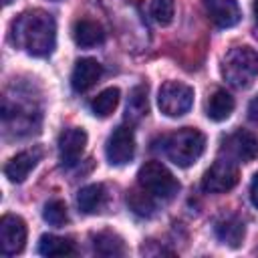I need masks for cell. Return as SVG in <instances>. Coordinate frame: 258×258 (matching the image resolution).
<instances>
[{"instance_id": "cell-1", "label": "cell", "mask_w": 258, "mask_h": 258, "mask_svg": "<svg viewBox=\"0 0 258 258\" xmlns=\"http://www.w3.org/2000/svg\"><path fill=\"white\" fill-rule=\"evenodd\" d=\"M10 38L28 54L46 56L52 52L56 42V22L48 12L40 8L26 10L12 22Z\"/></svg>"}, {"instance_id": "cell-2", "label": "cell", "mask_w": 258, "mask_h": 258, "mask_svg": "<svg viewBox=\"0 0 258 258\" xmlns=\"http://www.w3.org/2000/svg\"><path fill=\"white\" fill-rule=\"evenodd\" d=\"M206 149V137L202 131L194 127L177 129L175 133L167 135L163 141V151L169 161H173L179 167H189L196 163Z\"/></svg>"}, {"instance_id": "cell-3", "label": "cell", "mask_w": 258, "mask_h": 258, "mask_svg": "<svg viewBox=\"0 0 258 258\" xmlns=\"http://www.w3.org/2000/svg\"><path fill=\"white\" fill-rule=\"evenodd\" d=\"M222 75L236 89L250 87L258 77V52L250 46L230 48L222 60Z\"/></svg>"}, {"instance_id": "cell-4", "label": "cell", "mask_w": 258, "mask_h": 258, "mask_svg": "<svg viewBox=\"0 0 258 258\" xmlns=\"http://www.w3.org/2000/svg\"><path fill=\"white\" fill-rule=\"evenodd\" d=\"M137 185L143 187L157 202H169L179 191V181L159 161H147L137 173Z\"/></svg>"}, {"instance_id": "cell-5", "label": "cell", "mask_w": 258, "mask_h": 258, "mask_svg": "<svg viewBox=\"0 0 258 258\" xmlns=\"http://www.w3.org/2000/svg\"><path fill=\"white\" fill-rule=\"evenodd\" d=\"M157 105L167 117H181L194 105V89L179 81H167L161 85L157 95Z\"/></svg>"}, {"instance_id": "cell-6", "label": "cell", "mask_w": 258, "mask_h": 258, "mask_svg": "<svg viewBox=\"0 0 258 258\" xmlns=\"http://www.w3.org/2000/svg\"><path fill=\"white\" fill-rule=\"evenodd\" d=\"M240 171L232 159H216L202 177V189L206 194H224L238 183Z\"/></svg>"}, {"instance_id": "cell-7", "label": "cell", "mask_w": 258, "mask_h": 258, "mask_svg": "<svg viewBox=\"0 0 258 258\" xmlns=\"http://www.w3.org/2000/svg\"><path fill=\"white\" fill-rule=\"evenodd\" d=\"M26 244V224L20 216L6 214L0 220V250L4 256H16Z\"/></svg>"}, {"instance_id": "cell-8", "label": "cell", "mask_w": 258, "mask_h": 258, "mask_svg": "<svg viewBox=\"0 0 258 258\" xmlns=\"http://www.w3.org/2000/svg\"><path fill=\"white\" fill-rule=\"evenodd\" d=\"M105 153H107V159L111 165H125L133 159L135 155V135H133V129L127 127V125H121L117 127L109 139H107V145H105Z\"/></svg>"}, {"instance_id": "cell-9", "label": "cell", "mask_w": 258, "mask_h": 258, "mask_svg": "<svg viewBox=\"0 0 258 258\" xmlns=\"http://www.w3.org/2000/svg\"><path fill=\"white\" fill-rule=\"evenodd\" d=\"M222 149L232 159L248 163V161L258 157V137H254L246 129H238V131H234L232 135H228L224 139V147Z\"/></svg>"}, {"instance_id": "cell-10", "label": "cell", "mask_w": 258, "mask_h": 258, "mask_svg": "<svg viewBox=\"0 0 258 258\" xmlns=\"http://www.w3.org/2000/svg\"><path fill=\"white\" fill-rule=\"evenodd\" d=\"M87 145V133L79 127H69L58 135V157L64 165H75Z\"/></svg>"}, {"instance_id": "cell-11", "label": "cell", "mask_w": 258, "mask_h": 258, "mask_svg": "<svg viewBox=\"0 0 258 258\" xmlns=\"http://www.w3.org/2000/svg\"><path fill=\"white\" fill-rule=\"evenodd\" d=\"M42 157V149L40 147H32L26 151L16 153L6 165H4V175L12 181V183H20L28 177V173L36 167V163Z\"/></svg>"}, {"instance_id": "cell-12", "label": "cell", "mask_w": 258, "mask_h": 258, "mask_svg": "<svg viewBox=\"0 0 258 258\" xmlns=\"http://www.w3.org/2000/svg\"><path fill=\"white\" fill-rule=\"evenodd\" d=\"M206 14L220 28H230L240 22V6L236 0H202Z\"/></svg>"}, {"instance_id": "cell-13", "label": "cell", "mask_w": 258, "mask_h": 258, "mask_svg": "<svg viewBox=\"0 0 258 258\" xmlns=\"http://www.w3.org/2000/svg\"><path fill=\"white\" fill-rule=\"evenodd\" d=\"M101 75L103 67L95 58H79L71 75V85L77 93H85L101 79Z\"/></svg>"}, {"instance_id": "cell-14", "label": "cell", "mask_w": 258, "mask_h": 258, "mask_svg": "<svg viewBox=\"0 0 258 258\" xmlns=\"http://www.w3.org/2000/svg\"><path fill=\"white\" fill-rule=\"evenodd\" d=\"M214 232H216V238L222 244H226L230 248H238L242 244V240H244L246 226L238 216H224V218H220L216 222Z\"/></svg>"}, {"instance_id": "cell-15", "label": "cell", "mask_w": 258, "mask_h": 258, "mask_svg": "<svg viewBox=\"0 0 258 258\" xmlns=\"http://www.w3.org/2000/svg\"><path fill=\"white\" fill-rule=\"evenodd\" d=\"M73 38H75V42L79 46L91 48V46H97V44H101L105 40V30L95 20L81 18V20H77L73 24Z\"/></svg>"}, {"instance_id": "cell-16", "label": "cell", "mask_w": 258, "mask_h": 258, "mask_svg": "<svg viewBox=\"0 0 258 258\" xmlns=\"http://www.w3.org/2000/svg\"><path fill=\"white\" fill-rule=\"evenodd\" d=\"M105 202H107V191H105L103 183H91V185H85V187L79 189L77 204H79V210L85 212V214L101 212Z\"/></svg>"}, {"instance_id": "cell-17", "label": "cell", "mask_w": 258, "mask_h": 258, "mask_svg": "<svg viewBox=\"0 0 258 258\" xmlns=\"http://www.w3.org/2000/svg\"><path fill=\"white\" fill-rule=\"evenodd\" d=\"M149 113V103H147V85H137L131 89L127 107H125V121L131 125L139 123L145 115Z\"/></svg>"}, {"instance_id": "cell-18", "label": "cell", "mask_w": 258, "mask_h": 258, "mask_svg": "<svg viewBox=\"0 0 258 258\" xmlns=\"http://www.w3.org/2000/svg\"><path fill=\"white\" fill-rule=\"evenodd\" d=\"M232 111H234V97L224 89H216L206 103V115L212 121H224L232 115Z\"/></svg>"}, {"instance_id": "cell-19", "label": "cell", "mask_w": 258, "mask_h": 258, "mask_svg": "<svg viewBox=\"0 0 258 258\" xmlns=\"http://www.w3.org/2000/svg\"><path fill=\"white\" fill-rule=\"evenodd\" d=\"M75 252L77 250L69 238L44 234L38 240V254H42V256H73Z\"/></svg>"}, {"instance_id": "cell-20", "label": "cell", "mask_w": 258, "mask_h": 258, "mask_svg": "<svg viewBox=\"0 0 258 258\" xmlns=\"http://www.w3.org/2000/svg\"><path fill=\"white\" fill-rule=\"evenodd\" d=\"M93 248L99 256H107V258H115V256H123L125 254V244L123 240L113 234V232H99L93 236Z\"/></svg>"}, {"instance_id": "cell-21", "label": "cell", "mask_w": 258, "mask_h": 258, "mask_svg": "<svg viewBox=\"0 0 258 258\" xmlns=\"http://www.w3.org/2000/svg\"><path fill=\"white\" fill-rule=\"evenodd\" d=\"M155 198H151L143 187H135L127 194V206L137 214V216H143V218H149L153 212H155Z\"/></svg>"}, {"instance_id": "cell-22", "label": "cell", "mask_w": 258, "mask_h": 258, "mask_svg": "<svg viewBox=\"0 0 258 258\" xmlns=\"http://www.w3.org/2000/svg\"><path fill=\"white\" fill-rule=\"evenodd\" d=\"M117 103H119V89L109 87V89L101 91V93L91 101V111H93V115H97V117H109V115L115 111Z\"/></svg>"}, {"instance_id": "cell-23", "label": "cell", "mask_w": 258, "mask_h": 258, "mask_svg": "<svg viewBox=\"0 0 258 258\" xmlns=\"http://www.w3.org/2000/svg\"><path fill=\"white\" fill-rule=\"evenodd\" d=\"M42 218L44 222H48L50 226H64L69 222V210H67V204L62 200H50L44 210H42Z\"/></svg>"}, {"instance_id": "cell-24", "label": "cell", "mask_w": 258, "mask_h": 258, "mask_svg": "<svg viewBox=\"0 0 258 258\" xmlns=\"http://www.w3.org/2000/svg\"><path fill=\"white\" fill-rule=\"evenodd\" d=\"M149 14L157 24H169L173 20V0H153L149 6Z\"/></svg>"}, {"instance_id": "cell-25", "label": "cell", "mask_w": 258, "mask_h": 258, "mask_svg": "<svg viewBox=\"0 0 258 258\" xmlns=\"http://www.w3.org/2000/svg\"><path fill=\"white\" fill-rule=\"evenodd\" d=\"M248 119L258 125V95H256V97L250 101V105H248Z\"/></svg>"}, {"instance_id": "cell-26", "label": "cell", "mask_w": 258, "mask_h": 258, "mask_svg": "<svg viewBox=\"0 0 258 258\" xmlns=\"http://www.w3.org/2000/svg\"><path fill=\"white\" fill-rule=\"evenodd\" d=\"M250 200H252V204L258 208V173L254 175V179H252V183H250Z\"/></svg>"}, {"instance_id": "cell-27", "label": "cell", "mask_w": 258, "mask_h": 258, "mask_svg": "<svg viewBox=\"0 0 258 258\" xmlns=\"http://www.w3.org/2000/svg\"><path fill=\"white\" fill-rule=\"evenodd\" d=\"M254 18L258 22V0H254Z\"/></svg>"}]
</instances>
